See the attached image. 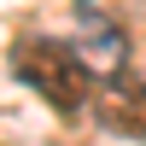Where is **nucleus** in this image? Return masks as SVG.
<instances>
[{"mask_svg":"<svg viewBox=\"0 0 146 146\" xmlns=\"http://www.w3.org/2000/svg\"><path fill=\"white\" fill-rule=\"evenodd\" d=\"M12 64H18V76L29 82L35 94H47V100L58 105V111H76L82 105V58L70 53V41H53V35H29V41L12 53Z\"/></svg>","mask_w":146,"mask_h":146,"instance_id":"obj_1","label":"nucleus"},{"mask_svg":"<svg viewBox=\"0 0 146 146\" xmlns=\"http://www.w3.org/2000/svg\"><path fill=\"white\" fill-rule=\"evenodd\" d=\"M70 53L82 58V70L88 76H123V58H129V41L111 29V23H100V18H82L76 29H70Z\"/></svg>","mask_w":146,"mask_h":146,"instance_id":"obj_2","label":"nucleus"},{"mask_svg":"<svg viewBox=\"0 0 146 146\" xmlns=\"http://www.w3.org/2000/svg\"><path fill=\"white\" fill-rule=\"evenodd\" d=\"M105 111L123 129H146V70H129V76L105 82Z\"/></svg>","mask_w":146,"mask_h":146,"instance_id":"obj_3","label":"nucleus"},{"mask_svg":"<svg viewBox=\"0 0 146 146\" xmlns=\"http://www.w3.org/2000/svg\"><path fill=\"white\" fill-rule=\"evenodd\" d=\"M76 6H88V0H76Z\"/></svg>","mask_w":146,"mask_h":146,"instance_id":"obj_4","label":"nucleus"}]
</instances>
